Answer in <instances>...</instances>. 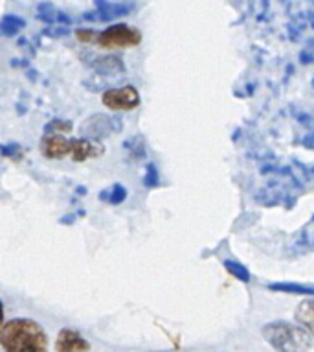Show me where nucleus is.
Listing matches in <instances>:
<instances>
[{"mask_svg":"<svg viewBox=\"0 0 314 352\" xmlns=\"http://www.w3.org/2000/svg\"><path fill=\"white\" fill-rule=\"evenodd\" d=\"M143 185L147 186V188H154V186L160 185V177H158V170L154 166V162H149L147 164V172H145Z\"/></svg>","mask_w":314,"mask_h":352,"instance_id":"6ab92c4d","label":"nucleus"},{"mask_svg":"<svg viewBox=\"0 0 314 352\" xmlns=\"http://www.w3.org/2000/svg\"><path fill=\"white\" fill-rule=\"evenodd\" d=\"M72 122L64 120V118H53L45 126V133H59V135H67L72 131Z\"/></svg>","mask_w":314,"mask_h":352,"instance_id":"2eb2a0df","label":"nucleus"},{"mask_svg":"<svg viewBox=\"0 0 314 352\" xmlns=\"http://www.w3.org/2000/svg\"><path fill=\"white\" fill-rule=\"evenodd\" d=\"M75 190H77V196H85V194H86L85 186H77V188H75Z\"/></svg>","mask_w":314,"mask_h":352,"instance_id":"393cba45","label":"nucleus"},{"mask_svg":"<svg viewBox=\"0 0 314 352\" xmlns=\"http://www.w3.org/2000/svg\"><path fill=\"white\" fill-rule=\"evenodd\" d=\"M96 43L101 48H132L142 43V34L140 30L127 24H112L97 34Z\"/></svg>","mask_w":314,"mask_h":352,"instance_id":"7ed1b4c3","label":"nucleus"},{"mask_svg":"<svg viewBox=\"0 0 314 352\" xmlns=\"http://www.w3.org/2000/svg\"><path fill=\"white\" fill-rule=\"evenodd\" d=\"M103 148L97 144L96 140H88V139H74L72 140V159L75 162H81L88 159V157H97L103 153Z\"/></svg>","mask_w":314,"mask_h":352,"instance_id":"9d476101","label":"nucleus"},{"mask_svg":"<svg viewBox=\"0 0 314 352\" xmlns=\"http://www.w3.org/2000/svg\"><path fill=\"white\" fill-rule=\"evenodd\" d=\"M75 37L81 41V43H94V41L97 39V34L94 32V30H85V28H80L75 30Z\"/></svg>","mask_w":314,"mask_h":352,"instance_id":"412c9836","label":"nucleus"},{"mask_svg":"<svg viewBox=\"0 0 314 352\" xmlns=\"http://www.w3.org/2000/svg\"><path fill=\"white\" fill-rule=\"evenodd\" d=\"M0 155L8 157L12 161H21L24 157V148L21 144H4L0 146Z\"/></svg>","mask_w":314,"mask_h":352,"instance_id":"f3484780","label":"nucleus"},{"mask_svg":"<svg viewBox=\"0 0 314 352\" xmlns=\"http://www.w3.org/2000/svg\"><path fill=\"white\" fill-rule=\"evenodd\" d=\"M26 28V21L19 15H4L0 19V34L6 37H15Z\"/></svg>","mask_w":314,"mask_h":352,"instance_id":"f8f14e48","label":"nucleus"},{"mask_svg":"<svg viewBox=\"0 0 314 352\" xmlns=\"http://www.w3.org/2000/svg\"><path fill=\"white\" fill-rule=\"evenodd\" d=\"M92 70L99 76H107V78H118V76L125 74V63L120 56H97L92 59L90 63Z\"/></svg>","mask_w":314,"mask_h":352,"instance_id":"6e6552de","label":"nucleus"},{"mask_svg":"<svg viewBox=\"0 0 314 352\" xmlns=\"http://www.w3.org/2000/svg\"><path fill=\"white\" fill-rule=\"evenodd\" d=\"M96 2V12L85 13L83 19L85 21H103V23H109L114 19L125 17L132 12L131 4H112L109 0H94Z\"/></svg>","mask_w":314,"mask_h":352,"instance_id":"423d86ee","label":"nucleus"},{"mask_svg":"<svg viewBox=\"0 0 314 352\" xmlns=\"http://www.w3.org/2000/svg\"><path fill=\"white\" fill-rule=\"evenodd\" d=\"M263 336L270 345L281 352H300L311 345V338L303 329L291 323H270L263 329Z\"/></svg>","mask_w":314,"mask_h":352,"instance_id":"f03ea898","label":"nucleus"},{"mask_svg":"<svg viewBox=\"0 0 314 352\" xmlns=\"http://www.w3.org/2000/svg\"><path fill=\"white\" fill-rule=\"evenodd\" d=\"M121 120L118 116H109L103 115V113H96V115L88 116L83 124L80 126V135L81 139H88V140H99L107 139L112 133H118L121 131Z\"/></svg>","mask_w":314,"mask_h":352,"instance_id":"20e7f679","label":"nucleus"},{"mask_svg":"<svg viewBox=\"0 0 314 352\" xmlns=\"http://www.w3.org/2000/svg\"><path fill=\"white\" fill-rule=\"evenodd\" d=\"M123 148H125V150L131 153L132 159H136V161H140V159L145 157V140H143L142 135H136V137L125 140V142H123Z\"/></svg>","mask_w":314,"mask_h":352,"instance_id":"4468645a","label":"nucleus"},{"mask_svg":"<svg viewBox=\"0 0 314 352\" xmlns=\"http://www.w3.org/2000/svg\"><path fill=\"white\" fill-rule=\"evenodd\" d=\"M45 35H50V37H63V35H69L70 30L64 28V26H59V28H48L43 32Z\"/></svg>","mask_w":314,"mask_h":352,"instance_id":"4be33fe9","label":"nucleus"},{"mask_svg":"<svg viewBox=\"0 0 314 352\" xmlns=\"http://www.w3.org/2000/svg\"><path fill=\"white\" fill-rule=\"evenodd\" d=\"M224 267H226V272L232 273L235 278H239L243 283H248V280H250V273H248V270H246L245 266H241L239 262L226 260V262H224Z\"/></svg>","mask_w":314,"mask_h":352,"instance_id":"dca6fc26","label":"nucleus"},{"mask_svg":"<svg viewBox=\"0 0 314 352\" xmlns=\"http://www.w3.org/2000/svg\"><path fill=\"white\" fill-rule=\"evenodd\" d=\"M2 323H4V306H2V300H0V329H2Z\"/></svg>","mask_w":314,"mask_h":352,"instance_id":"b1692460","label":"nucleus"},{"mask_svg":"<svg viewBox=\"0 0 314 352\" xmlns=\"http://www.w3.org/2000/svg\"><path fill=\"white\" fill-rule=\"evenodd\" d=\"M75 216L74 214H69V216H63V218L59 219V223H63V226H70V223H74Z\"/></svg>","mask_w":314,"mask_h":352,"instance_id":"5701e85b","label":"nucleus"},{"mask_svg":"<svg viewBox=\"0 0 314 352\" xmlns=\"http://www.w3.org/2000/svg\"><path fill=\"white\" fill-rule=\"evenodd\" d=\"M40 151L48 159H63L72 151V140L59 133H45L40 139Z\"/></svg>","mask_w":314,"mask_h":352,"instance_id":"0eeeda50","label":"nucleus"},{"mask_svg":"<svg viewBox=\"0 0 314 352\" xmlns=\"http://www.w3.org/2000/svg\"><path fill=\"white\" fill-rule=\"evenodd\" d=\"M90 345L77 330L63 329L56 340V351L58 352H88Z\"/></svg>","mask_w":314,"mask_h":352,"instance_id":"1a4fd4ad","label":"nucleus"},{"mask_svg":"<svg viewBox=\"0 0 314 352\" xmlns=\"http://www.w3.org/2000/svg\"><path fill=\"white\" fill-rule=\"evenodd\" d=\"M270 288L283 289V292H298V294H314V288H305V286H296V284H274Z\"/></svg>","mask_w":314,"mask_h":352,"instance_id":"aec40b11","label":"nucleus"},{"mask_svg":"<svg viewBox=\"0 0 314 352\" xmlns=\"http://www.w3.org/2000/svg\"><path fill=\"white\" fill-rule=\"evenodd\" d=\"M0 346L4 352H48V338L32 319H12L0 329Z\"/></svg>","mask_w":314,"mask_h":352,"instance_id":"f257e3e1","label":"nucleus"},{"mask_svg":"<svg viewBox=\"0 0 314 352\" xmlns=\"http://www.w3.org/2000/svg\"><path fill=\"white\" fill-rule=\"evenodd\" d=\"M296 319L303 327H307L314 332V299L303 300L302 305L298 306Z\"/></svg>","mask_w":314,"mask_h":352,"instance_id":"ddd939ff","label":"nucleus"},{"mask_svg":"<svg viewBox=\"0 0 314 352\" xmlns=\"http://www.w3.org/2000/svg\"><path fill=\"white\" fill-rule=\"evenodd\" d=\"M127 199V188L123 185H114L112 188L109 190V199L107 201L110 205H120Z\"/></svg>","mask_w":314,"mask_h":352,"instance_id":"a211bd4d","label":"nucleus"},{"mask_svg":"<svg viewBox=\"0 0 314 352\" xmlns=\"http://www.w3.org/2000/svg\"><path fill=\"white\" fill-rule=\"evenodd\" d=\"M101 102L112 111H132L140 105V94L132 85H123L105 91L101 94Z\"/></svg>","mask_w":314,"mask_h":352,"instance_id":"39448f33","label":"nucleus"},{"mask_svg":"<svg viewBox=\"0 0 314 352\" xmlns=\"http://www.w3.org/2000/svg\"><path fill=\"white\" fill-rule=\"evenodd\" d=\"M37 17L40 21H45L48 24H59V26H69L72 23V19L67 13L59 12L58 8L50 4V2H43L37 6Z\"/></svg>","mask_w":314,"mask_h":352,"instance_id":"9b49d317","label":"nucleus"}]
</instances>
